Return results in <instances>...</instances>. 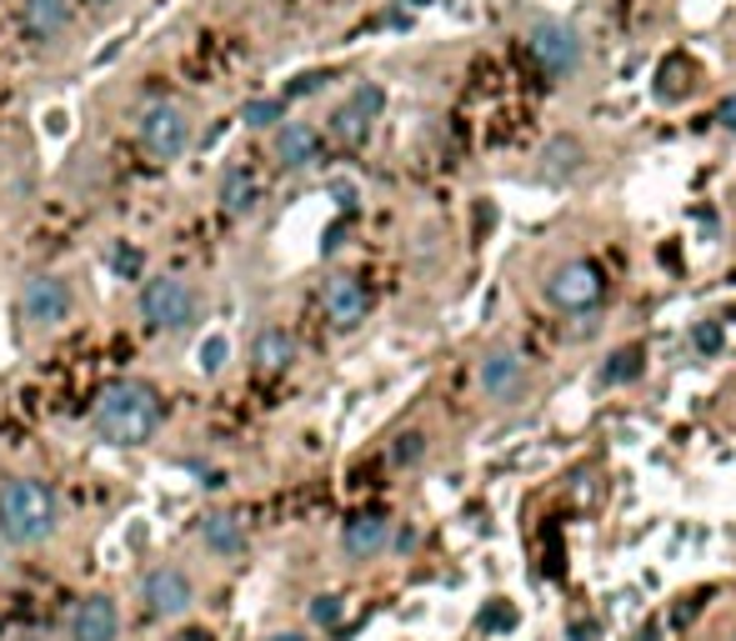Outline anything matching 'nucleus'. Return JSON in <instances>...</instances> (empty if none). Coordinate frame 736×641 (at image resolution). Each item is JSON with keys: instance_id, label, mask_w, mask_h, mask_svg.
<instances>
[{"instance_id": "f257e3e1", "label": "nucleus", "mask_w": 736, "mask_h": 641, "mask_svg": "<svg viewBox=\"0 0 736 641\" xmlns=\"http://www.w3.org/2000/svg\"><path fill=\"white\" fill-rule=\"evenodd\" d=\"M91 426L106 446L136 451L161 431V396H156V386H146V381H136V376L111 381L91 406Z\"/></svg>"}, {"instance_id": "f03ea898", "label": "nucleus", "mask_w": 736, "mask_h": 641, "mask_svg": "<svg viewBox=\"0 0 736 641\" xmlns=\"http://www.w3.org/2000/svg\"><path fill=\"white\" fill-rule=\"evenodd\" d=\"M61 531V496L41 476H11L0 486V541L16 551L46 546Z\"/></svg>"}, {"instance_id": "7ed1b4c3", "label": "nucleus", "mask_w": 736, "mask_h": 641, "mask_svg": "<svg viewBox=\"0 0 736 641\" xmlns=\"http://www.w3.org/2000/svg\"><path fill=\"white\" fill-rule=\"evenodd\" d=\"M141 320L151 331H161V336H181V331H191L196 320H201V296H196V286L186 276H151L141 280Z\"/></svg>"}, {"instance_id": "20e7f679", "label": "nucleus", "mask_w": 736, "mask_h": 641, "mask_svg": "<svg viewBox=\"0 0 736 641\" xmlns=\"http://www.w3.org/2000/svg\"><path fill=\"white\" fill-rule=\"evenodd\" d=\"M136 140H141V150L156 160V166L181 160L186 150H191V116H186V106H176V100H151V106L141 110V120H136Z\"/></svg>"}, {"instance_id": "39448f33", "label": "nucleus", "mask_w": 736, "mask_h": 641, "mask_svg": "<svg viewBox=\"0 0 736 641\" xmlns=\"http://www.w3.org/2000/svg\"><path fill=\"white\" fill-rule=\"evenodd\" d=\"M71 280L56 276V270H36V276H26L21 286V320L31 331H56L61 320H71Z\"/></svg>"}, {"instance_id": "423d86ee", "label": "nucleus", "mask_w": 736, "mask_h": 641, "mask_svg": "<svg viewBox=\"0 0 736 641\" xmlns=\"http://www.w3.org/2000/svg\"><path fill=\"white\" fill-rule=\"evenodd\" d=\"M141 601H146V611H151L156 621H181L186 611L196 607V581L186 576L181 566L161 561V566H151L141 576Z\"/></svg>"}, {"instance_id": "0eeeda50", "label": "nucleus", "mask_w": 736, "mask_h": 641, "mask_svg": "<svg viewBox=\"0 0 736 641\" xmlns=\"http://www.w3.org/2000/svg\"><path fill=\"white\" fill-rule=\"evenodd\" d=\"M526 46H531L536 66H541L551 80L571 76V70L581 66V36H576L566 20H536V26L526 30Z\"/></svg>"}, {"instance_id": "6e6552de", "label": "nucleus", "mask_w": 736, "mask_h": 641, "mask_svg": "<svg viewBox=\"0 0 736 641\" xmlns=\"http://www.w3.org/2000/svg\"><path fill=\"white\" fill-rule=\"evenodd\" d=\"M601 296H606V280L591 260H566V266H556L546 276V300L561 310H591Z\"/></svg>"}, {"instance_id": "1a4fd4ad", "label": "nucleus", "mask_w": 736, "mask_h": 641, "mask_svg": "<svg viewBox=\"0 0 736 641\" xmlns=\"http://www.w3.org/2000/svg\"><path fill=\"white\" fill-rule=\"evenodd\" d=\"M476 381H481V396L496 401V406H516V401L526 396V386H531V376H526V361L516 356L511 346L486 351Z\"/></svg>"}, {"instance_id": "9d476101", "label": "nucleus", "mask_w": 736, "mask_h": 641, "mask_svg": "<svg viewBox=\"0 0 736 641\" xmlns=\"http://www.w3.org/2000/svg\"><path fill=\"white\" fill-rule=\"evenodd\" d=\"M386 110V90L371 86V80H361V86L351 90V100L346 106H336L331 116V136L341 140V146H361L366 136H371V120Z\"/></svg>"}, {"instance_id": "9b49d317", "label": "nucleus", "mask_w": 736, "mask_h": 641, "mask_svg": "<svg viewBox=\"0 0 736 641\" xmlns=\"http://www.w3.org/2000/svg\"><path fill=\"white\" fill-rule=\"evenodd\" d=\"M121 637V607L111 596H81L66 611V641H116Z\"/></svg>"}, {"instance_id": "f8f14e48", "label": "nucleus", "mask_w": 736, "mask_h": 641, "mask_svg": "<svg viewBox=\"0 0 736 641\" xmlns=\"http://www.w3.org/2000/svg\"><path fill=\"white\" fill-rule=\"evenodd\" d=\"M321 310L336 331H356L366 320V310H371V296H366V286L356 276H326Z\"/></svg>"}, {"instance_id": "ddd939ff", "label": "nucleus", "mask_w": 736, "mask_h": 641, "mask_svg": "<svg viewBox=\"0 0 736 641\" xmlns=\"http://www.w3.org/2000/svg\"><path fill=\"white\" fill-rule=\"evenodd\" d=\"M391 546V516L386 511H356L341 526V551L351 561H371Z\"/></svg>"}, {"instance_id": "4468645a", "label": "nucleus", "mask_w": 736, "mask_h": 641, "mask_svg": "<svg viewBox=\"0 0 736 641\" xmlns=\"http://www.w3.org/2000/svg\"><path fill=\"white\" fill-rule=\"evenodd\" d=\"M321 160V130L311 120H286L276 126V166L281 170H311Z\"/></svg>"}, {"instance_id": "2eb2a0df", "label": "nucleus", "mask_w": 736, "mask_h": 641, "mask_svg": "<svg viewBox=\"0 0 736 641\" xmlns=\"http://www.w3.org/2000/svg\"><path fill=\"white\" fill-rule=\"evenodd\" d=\"M21 26L36 46H51L71 30V0H21Z\"/></svg>"}, {"instance_id": "dca6fc26", "label": "nucleus", "mask_w": 736, "mask_h": 641, "mask_svg": "<svg viewBox=\"0 0 736 641\" xmlns=\"http://www.w3.org/2000/svg\"><path fill=\"white\" fill-rule=\"evenodd\" d=\"M196 536H201V546L211 551V556H221V561H231V556L246 551V526L231 516V511H206L201 526H196Z\"/></svg>"}, {"instance_id": "f3484780", "label": "nucleus", "mask_w": 736, "mask_h": 641, "mask_svg": "<svg viewBox=\"0 0 736 641\" xmlns=\"http://www.w3.org/2000/svg\"><path fill=\"white\" fill-rule=\"evenodd\" d=\"M251 361H256L261 376H281V371L296 366V336L286 326H261V331H256Z\"/></svg>"}, {"instance_id": "a211bd4d", "label": "nucleus", "mask_w": 736, "mask_h": 641, "mask_svg": "<svg viewBox=\"0 0 736 641\" xmlns=\"http://www.w3.org/2000/svg\"><path fill=\"white\" fill-rule=\"evenodd\" d=\"M581 166H586V150L576 136H551L541 146V176L546 180H571Z\"/></svg>"}, {"instance_id": "6ab92c4d", "label": "nucleus", "mask_w": 736, "mask_h": 641, "mask_svg": "<svg viewBox=\"0 0 736 641\" xmlns=\"http://www.w3.org/2000/svg\"><path fill=\"white\" fill-rule=\"evenodd\" d=\"M221 210L231 220H241V216H251L256 210V176L246 166H226V176H221Z\"/></svg>"}, {"instance_id": "aec40b11", "label": "nucleus", "mask_w": 736, "mask_h": 641, "mask_svg": "<svg viewBox=\"0 0 736 641\" xmlns=\"http://www.w3.org/2000/svg\"><path fill=\"white\" fill-rule=\"evenodd\" d=\"M241 120L251 130H276V126H286V100L281 96H251L241 106Z\"/></svg>"}, {"instance_id": "412c9836", "label": "nucleus", "mask_w": 736, "mask_h": 641, "mask_svg": "<svg viewBox=\"0 0 736 641\" xmlns=\"http://www.w3.org/2000/svg\"><path fill=\"white\" fill-rule=\"evenodd\" d=\"M641 366H646V351L641 346H621V351H611V356H606L601 381H606V386H621V381L641 376Z\"/></svg>"}, {"instance_id": "4be33fe9", "label": "nucleus", "mask_w": 736, "mask_h": 641, "mask_svg": "<svg viewBox=\"0 0 736 641\" xmlns=\"http://www.w3.org/2000/svg\"><path fill=\"white\" fill-rule=\"evenodd\" d=\"M331 86V70H301V76L296 80H286V106H291V100H306V96H316V90H326Z\"/></svg>"}, {"instance_id": "5701e85b", "label": "nucleus", "mask_w": 736, "mask_h": 641, "mask_svg": "<svg viewBox=\"0 0 736 641\" xmlns=\"http://www.w3.org/2000/svg\"><path fill=\"white\" fill-rule=\"evenodd\" d=\"M421 456H426V431H401V436L391 441V461H396V466H416Z\"/></svg>"}, {"instance_id": "b1692460", "label": "nucleus", "mask_w": 736, "mask_h": 641, "mask_svg": "<svg viewBox=\"0 0 736 641\" xmlns=\"http://www.w3.org/2000/svg\"><path fill=\"white\" fill-rule=\"evenodd\" d=\"M226 356H231V341H226V336H206V341H201V356H196V366H201L206 376H221Z\"/></svg>"}, {"instance_id": "393cba45", "label": "nucleus", "mask_w": 736, "mask_h": 641, "mask_svg": "<svg viewBox=\"0 0 736 641\" xmlns=\"http://www.w3.org/2000/svg\"><path fill=\"white\" fill-rule=\"evenodd\" d=\"M722 341H726L722 320H696V326H692V346L702 351V356H716V351H722Z\"/></svg>"}, {"instance_id": "a878e982", "label": "nucleus", "mask_w": 736, "mask_h": 641, "mask_svg": "<svg viewBox=\"0 0 736 641\" xmlns=\"http://www.w3.org/2000/svg\"><path fill=\"white\" fill-rule=\"evenodd\" d=\"M326 190H331L336 210H341L346 220H351L356 210H361V190H356V180H331V186H326Z\"/></svg>"}, {"instance_id": "bb28decb", "label": "nucleus", "mask_w": 736, "mask_h": 641, "mask_svg": "<svg viewBox=\"0 0 736 641\" xmlns=\"http://www.w3.org/2000/svg\"><path fill=\"white\" fill-rule=\"evenodd\" d=\"M341 596H316L311 601V621H316V627H326V631H331V627H341Z\"/></svg>"}, {"instance_id": "cd10ccee", "label": "nucleus", "mask_w": 736, "mask_h": 641, "mask_svg": "<svg viewBox=\"0 0 736 641\" xmlns=\"http://www.w3.org/2000/svg\"><path fill=\"white\" fill-rule=\"evenodd\" d=\"M481 627H486V631H511V627H516V607H506V601L486 607V611H481Z\"/></svg>"}, {"instance_id": "c85d7f7f", "label": "nucleus", "mask_w": 736, "mask_h": 641, "mask_svg": "<svg viewBox=\"0 0 736 641\" xmlns=\"http://www.w3.org/2000/svg\"><path fill=\"white\" fill-rule=\"evenodd\" d=\"M111 270H116V276H141V250H136V246H116L111 250Z\"/></svg>"}, {"instance_id": "c756f323", "label": "nucleus", "mask_w": 736, "mask_h": 641, "mask_svg": "<svg viewBox=\"0 0 736 641\" xmlns=\"http://www.w3.org/2000/svg\"><path fill=\"white\" fill-rule=\"evenodd\" d=\"M716 120H722V130H732V136H736V96H726L722 106H716Z\"/></svg>"}, {"instance_id": "7c9ffc66", "label": "nucleus", "mask_w": 736, "mask_h": 641, "mask_svg": "<svg viewBox=\"0 0 736 641\" xmlns=\"http://www.w3.org/2000/svg\"><path fill=\"white\" fill-rule=\"evenodd\" d=\"M341 236H346V220H336V226L326 230V240H321V250H326V256H331V250L341 246Z\"/></svg>"}, {"instance_id": "2f4dec72", "label": "nucleus", "mask_w": 736, "mask_h": 641, "mask_svg": "<svg viewBox=\"0 0 736 641\" xmlns=\"http://www.w3.org/2000/svg\"><path fill=\"white\" fill-rule=\"evenodd\" d=\"M266 641H306V631H271Z\"/></svg>"}, {"instance_id": "473e14b6", "label": "nucleus", "mask_w": 736, "mask_h": 641, "mask_svg": "<svg viewBox=\"0 0 736 641\" xmlns=\"http://www.w3.org/2000/svg\"><path fill=\"white\" fill-rule=\"evenodd\" d=\"M86 6H96V10H111V6H121V0H86Z\"/></svg>"}, {"instance_id": "72a5a7b5", "label": "nucleus", "mask_w": 736, "mask_h": 641, "mask_svg": "<svg viewBox=\"0 0 736 641\" xmlns=\"http://www.w3.org/2000/svg\"><path fill=\"white\" fill-rule=\"evenodd\" d=\"M636 641H656V627H646V631H641V637H636Z\"/></svg>"}, {"instance_id": "f704fd0d", "label": "nucleus", "mask_w": 736, "mask_h": 641, "mask_svg": "<svg viewBox=\"0 0 736 641\" xmlns=\"http://www.w3.org/2000/svg\"><path fill=\"white\" fill-rule=\"evenodd\" d=\"M406 6H431V0H406Z\"/></svg>"}]
</instances>
